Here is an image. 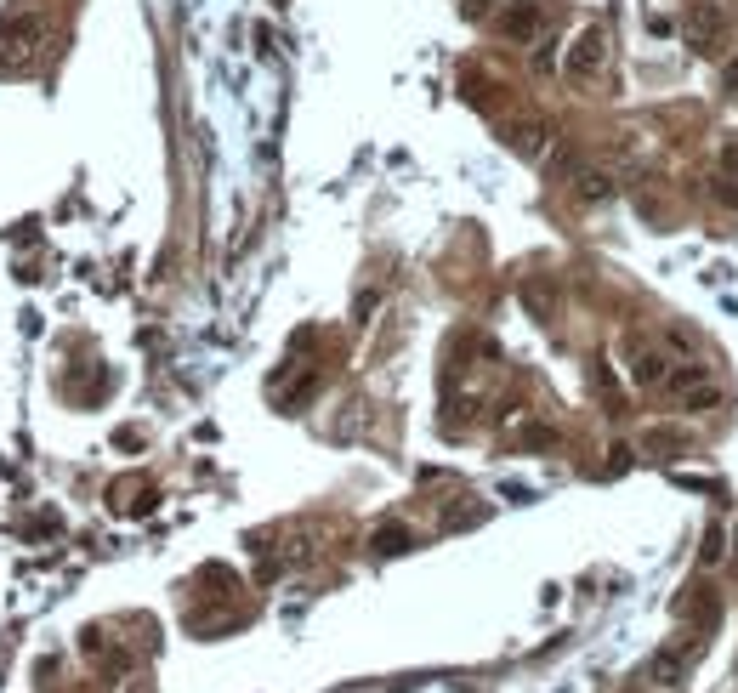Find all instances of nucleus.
<instances>
[{"label": "nucleus", "instance_id": "6", "mask_svg": "<svg viewBox=\"0 0 738 693\" xmlns=\"http://www.w3.org/2000/svg\"><path fill=\"white\" fill-rule=\"evenodd\" d=\"M614 194H619L614 165H574V199H580V205H608Z\"/></svg>", "mask_w": 738, "mask_h": 693}, {"label": "nucleus", "instance_id": "4", "mask_svg": "<svg viewBox=\"0 0 738 693\" xmlns=\"http://www.w3.org/2000/svg\"><path fill=\"white\" fill-rule=\"evenodd\" d=\"M687 46H693L699 57L727 52V12H721L716 0H699V6L687 12Z\"/></svg>", "mask_w": 738, "mask_h": 693}, {"label": "nucleus", "instance_id": "7", "mask_svg": "<svg viewBox=\"0 0 738 693\" xmlns=\"http://www.w3.org/2000/svg\"><path fill=\"white\" fill-rule=\"evenodd\" d=\"M625 364H631V381L636 387H665V375H670V364H665V353L659 347H648V341H625Z\"/></svg>", "mask_w": 738, "mask_h": 693}, {"label": "nucleus", "instance_id": "2", "mask_svg": "<svg viewBox=\"0 0 738 693\" xmlns=\"http://www.w3.org/2000/svg\"><path fill=\"white\" fill-rule=\"evenodd\" d=\"M602 69H608V29H602V23H585V29H574V40L563 46V74L574 86H591Z\"/></svg>", "mask_w": 738, "mask_h": 693}, {"label": "nucleus", "instance_id": "12", "mask_svg": "<svg viewBox=\"0 0 738 693\" xmlns=\"http://www.w3.org/2000/svg\"><path fill=\"white\" fill-rule=\"evenodd\" d=\"M392 551H409V529H404V523L375 529V557H392Z\"/></svg>", "mask_w": 738, "mask_h": 693}, {"label": "nucleus", "instance_id": "14", "mask_svg": "<svg viewBox=\"0 0 738 693\" xmlns=\"http://www.w3.org/2000/svg\"><path fill=\"white\" fill-rule=\"evenodd\" d=\"M716 171H721V177H738V137H733V143H721V154H716Z\"/></svg>", "mask_w": 738, "mask_h": 693}, {"label": "nucleus", "instance_id": "9", "mask_svg": "<svg viewBox=\"0 0 738 693\" xmlns=\"http://www.w3.org/2000/svg\"><path fill=\"white\" fill-rule=\"evenodd\" d=\"M528 69H534V74H557V69H563V40L551 35V29L528 46Z\"/></svg>", "mask_w": 738, "mask_h": 693}, {"label": "nucleus", "instance_id": "5", "mask_svg": "<svg viewBox=\"0 0 738 693\" xmlns=\"http://www.w3.org/2000/svg\"><path fill=\"white\" fill-rule=\"evenodd\" d=\"M704 654V637H687L682 648H659L648 665V682L653 688H682V676L693 671V659Z\"/></svg>", "mask_w": 738, "mask_h": 693}, {"label": "nucleus", "instance_id": "15", "mask_svg": "<svg viewBox=\"0 0 738 693\" xmlns=\"http://www.w3.org/2000/svg\"><path fill=\"white\" fill-rule=\"evenodd\" d=\"M721 91H738V57H727V63H721Z\"/></svg>", "mask_w": 738, "mask_h": 693}, {"label": "nucleus", "instance_id": "11", "mask_svg": "<svg viewBox=\"0 0 738 693\" xmlns=\"http://www.w3.org/2000/svg\"><path fill=\"white\" fill-rule=\"evenodd\" d=\"M716 563H727V529L710 523V529H704V546H699V569H716Z\"/></svg>", "mask_w": 738, "mask_h": 693}, {"label": "nucleus", "instance_id": "8", "mask_svg": "<svg viewBox=\"0 0 738 693\" xmlns=\"http://www.w3.org/2000/svg\"><path fill=\"white\" fill-rule=\"evenodd\" d=\"M551 137H557L551 120H511L506 125V143L517 148L523 160H545V154H551Z\"/></svg>", "mask_w": 738, "mask_h": 693}, {"label": "nucleus", "instance_id": "3", "mask_svg": "<svg viewBox=\"0 0 738 693\" xmlns=\"http://www.w3.org/2000/svg\"><path fill=\"white\" fill-rule=\"evenodd\" d=\"M545 29H551L545 0H511V6H500V18H494V35L511 40V46H534Z\"/></svg>", "mask_w": 738, "mask_h": 693}, {"label": "nucleus", "instance_id": "13", "mask_svg": "<svg viewBox=\"0 0 738 693\" xmlns=\"http://www.w3.org/2000/svg\"><path fill=\"white\" fill-rule=\"evenodd\" d=\"M710 199H716L721 211H738V177H710Z\"/></svg>", "mask_w": 738, "mask_h": 693}, {"label": "nucleus", "instance_id": "1", "mask_svg": "<svg viewBox=\"0 0 738 693\" xmlns=\"http://www.w3.org/2000/svg\"><path fill=\"white\" fill-rule=\"evenodd\" d=\"M52 46H57V29H52V18H46V12H35V6L0 23V69H6V74L35 69Z\"/></svg>", "mask_w": 738, "mask_h": 693}, {"label": "nucleus", "instance_id": "10", "mask_svg": "<svg viewBox=\"0 0 738 693\" xmlns=\"http://www.w3.org/2000/svg\"><path fill=\"white\" fill-rule=\"evenodd\" d=\"M670 404H682L687 415H710V409H721V387H716V375H710V381H699V387H687L682 398H670Z\"/></svg>", "mask_w": 738, "mask_h": 693}]
</instances>
